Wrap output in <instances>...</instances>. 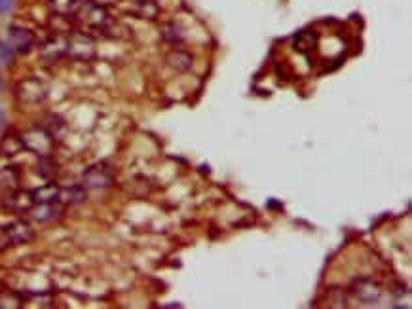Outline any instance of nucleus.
Returning a JSON list of instances; mask_svg holds the SVG:
<instances>
[{"mask_svg": "<svg viewBox=\"0 0 412 309\" xmlns=\"http://www.w3.org/2000/svg\"><path fill=\"white\" fill-rule=\"evenodd\" d=\"M94 6H99V8H112V6H116L120 0H89Z\"/></svg>", "mask_w": 412, "mask_h": 309, "instance_id": "24", "label": "nucleus"}, {"mask_svg": "<svg viewBox=\"0 0 412 309\" xmlns=\"http://www.w3.org/2000/svg\"><path fill=\"white\" fill-rule=\"evenodd\" d=\"M317 48V32L314 29H304L294 36V49L299 54L308 56Z\"/></svg>", "mask_w": 412, "mask_h": 309, "instance_id": "13", "label": "nucleus"}, {"mask_svg": "<svg viewBox=\"0 0 412 309\" xmlns=\"http://www.w3.org/2000/svg\"><path fill=\"white\" fill-rule=\"evenodd\" d=\"M12 59H14V48L6 42H0V63L10 65Z\"/></svg>", "mask_w": 412, "mask_h": 309, "instance_id": "23", "label": "nucleus"}, {"mask_svg": "<svg viewBox=\"0 0 412 309\" xmlns=\"http://www.w3.org/2000/svg\"><path fill=\"white\" fill-rule=\"evenodd\" d=\"M34 205V198L32 192L27 190H12L8 198L4 199V207L8 209L10 213H29Z\"/></svg>", "mask_w": 412, "mask_h": 309, "instance_id": "10", "label": "nucleus"}, {"mask_svg": "<svg viewBox=\"0 0 412 309\" xmlns=\"http://www.w3.org/2000/svg\"><path fill=\"white\" fill-rule=\"evenodd\" d=\"M6 245H25L34 239V230L27 222H14L2 228Z\"/></svg>", "mask_w": 412, "mask_h": 309, "instance_id": "6", "label": "nucleus"}, {"mask_svg": "<svg viewBox=\"0 0 412 309\" xmlns=\"http://www.w3.org/2000/svg\"><path fill=\"white\" fill-rule=\"evenodd\" d=\"M76 17H80L82 21L86 25H89V27H94V29H97V31L103 32V29L109 25V21H111V17H109V14L105 12V8H99V6H94L91 2L87 4V6H80L78 14H76Z\"/></svg>", "mask_w": 412, "mask_h": 309, "instance_id": "8", "label": "nucleus"}, {"mask_svg": "<svg viewBox=\"0 0 412 309\" xmlns=\"http://www.w3.org/2000/svg\"><path fill=\"white\" fill-rule=\"evenodd\" d=\"M56 171H57V167H56V163H54L52 156H44V158H40L39 174L42 176V179H46V181H54Z\"/></svg>", "mask_w": 412, "mask_h": 309, "instance_id": "22", "label": "nucleus"}, {"mask_svg": "<svg viewBox=\"0 0 412 309\" xmlns=\"http://www.w3.org/2000/svg\"><path fill=\"white\" fill-rule=\"evenodd\" d=\"M8 38L10 46H12L14 52H17V54H29V52L34 48V44H36L34 32L29 31V29H23V27H10Z\"/></svg>", "mask_w": 412, "mask_h": 309, "instance_id": "7", "label": "nucleus"}, {"mask_svg": "<svg viewBox=\"0 0 412 309\" xmlns=\"http://www.w3.org/2000/svg\"><path fill=\"white\" fill-rule=\"evenodd\" d=\"M40 56L44 61H59L67 56V36L65 34H54L48 38L42 48H40Z\"/></svg>", "mask_w": 412, "mask_h": 309, "instance_id": "9", "label": "nucleus"}, {"mask_svg": "<svg viewBox=\"0 0 412 309\" xmlns=\"http://www.w3.org/2000/svg\"><path fill=\"white\" fill-rule=\"evenodd\" d=\"M194 63V57L188 52H184V49H173V52H169V56H167V65L173 69V71L179 72H186Z\"/></svg>", "mask_w": 412, "mask_h": 309, "instance_id": "14", "label": "nucleus"}, {"mask_svg": "<svg viewBox=\"0 0 412 309\" xmlns=\"http://www.w3.org/2000/svg\"><path fill=\"white\" fill-rule=\"evenodd\" d=\"M21 141H23L25 150L36 154L39 158L44 156H52L54 146H56V139L44 127H32L29 131L21 133Z\"/></svg>", "mask_w": 412, "mask_h": 309, "instance_id": "2", "label": "nucleus"}, {"mask_svg": "<svg viewBox=\"0 0 412 309\" xmlns=\"http://www.w3.org/2000/svg\"><path fill=\"white\" fill-rule=\"evenodd\" d=\"M29 213H31L32 220L48 222V220H54L63 213V205H59L57 201H54V203H34Z\"/></svg>", "mask_w": 412, "mask_h": 309, "instance_id": "11", "label": "nucleus"}, {"mask_svg": "<svg viewBox=\"0 0 412 309\" xmlns=\"http://www.w3.org/2000/svg\"><path fill=\"white\" fill-rule=\"evenodd\" d=\"M67 56L74 61H94L97 56L96 38L82 31H72L67 34Z\"/></svg>", "mask_w": 412, "mask_h": 309, "instance_id": "1", "label": "nucleus"}, {"mask_svg": "<svg viewBox=\"0 0 412 309\" xmlns=\"http://www.w3.org/2000/svg\"><path fill=\"white\" fill-rule=\"evenodd\" d=\"M21 150H25L21 135L10 133V135H6L2 141H0V152H2L4 156H8V158L16 156V154H19Z\"/></svg>", "mask_w": 412, "mask_h": 309, "instance_id": "16", "label": "nucleus"}, {"mask_svg": "<svg viewBox=\"0 0 412 309\" xmlns=\"http://www.w3.org/2000/svg\"><path fill=\"white\" fill-rule=\"evenodd\" d=\"M86 199V190L82 186H72V188H67V190H61L59 194V201L63 203H69V205H74V203H82Z\"/></svg>", "mask_w": 412, "mask_h": 309, "instance_id": "20", "label": "nucleus"}, {"mask_svg": "<svg viewBox=\"0 0 412 309\" xmlns=\"http://www.w3.org/2000/svg\"><path fill=\"white\" fill-rule=\"evenodd\" d=\"M114 183V169L109 163H96V165L87 167L82 174V184L86 188H109Z\"/></svg>", "mask_w": 412, "mask_h": 309, "instance_id": "3", "label": "nucleus"}, {"mask_svg": "<svg viewBox=\"0 0 412 309\" xmlns=\"http://www.w3.org/2000/svg\"><path fill=\"white\" fill-rule=\"evenodd\" d=\"M59 194H61V188L50 181L48 184L40 186L39 190L32 192V198H34V203H54V201H59Z\"/></svg>", "mask_w": 412, "mask_h": 309, "instance_id": "15", "label": "nucleus"}, {"mask_svg": "<svg viewBox=\"0 0 412 309\" xmlns=\"http://www.w3.org/2000/svg\"><path fill=\"white\" fill-rule=\"evenodd\" d=\"M0 290H2V286H0Z\"/></svg>", "mask_w": 412, "mask_h": 309, "instance_id": "26", "label": "nucleus"}, {"mask_svg": "<svg viewBox=\"0 0 412 309\" xmlns=\"http://www.w3.org/2000/svg\"><path fill=\"white\" fill-rule=\"evenodd\" d=\"M14 6V0H0V14H8Z\"/></svg>", "mask_w": 412, "mask_h": 309, "instance_id": "25", "label": "nucleus"}, {"mask_svg": "<svg viewBox=\"0 0 412 309\" xmlns=\"http://www.w3.org/2000/svg\"><path fill=\"white\" fill-rule=\"evenodd\" d=\"M349 293L356 296L357 301H361L363 306H376L382 298V288L369 279H359L354 285L349 286Z\"/></svg>", "mask_w": 412, "mask_h": 309, "instance_id": "5", "label": "nucleus"}, {"mask_svg": "<svg viewBox=\"0 0 412 309\" xmlns=\"http://www.w3.org/2000/svg\"><path fill=\"white\" fill-rule=\"evenodd\" d=\"M129 12H131V16L139 17V19L152 21L160 16V4L156 0H135L129 6Z\"/></svg>", "mask_w": 412, "mask_h": 309, "instance_id": "12", "label": "nucleus"}, {"mask_svg": "<svg viewBox=\"0 0 412 309\" xmlns=\"http://www.w3.org/2000/svg\"><path fill=\"white\" fill-rule=\"evenodd\" d=\"M16 95L19 101L29 104L42 103L48 97V86L39 78H27L19 82L16 87Z\"/></svg>", "mask_w": 412, "mask_h": 309, "instance_id": "4", "label": "nucleus"}, {"mask_svg": "<svg viewBox=\"0 0 412 309\" xmlns=\"http://www.w3.org/2000/svg\"><path fill=\"white\" fill-rule=\"evenodd\" d=\"M50 27L56 34H69V32L74 31V25H72V17L69 16H61V14H52L50 17Z\"/></svg>", "mask_w": 412, "mask_h": 309, "instance_id": "18", "label": "nucleus"}, {"mask_svg": "<svg viewBox=\"0 0 412 309\" xmlns=\"http://www.w3.org/2000/svg\"><path fill=\"white\" fill-rule=\"evenodd\" d=\"M17 183H19V173L14 167H6L0 171V184L8 190H16Z\"/></svg>", "mask_w": 412, "mask_h": 309, "instance_id": "21", "label": "nucleus"}, {"mask_svg": "<svg viewBox=\"0 0 412 309\" xmlns=\"http://www.w3.org/2000/svg\"><path fill=\"white\" fill-rule=\"evenodd\" d=\"M50 8H52L54 14L76 17L80 10V2L78 0H50Z\"/></svg>", "mask_w": 412, "mask_h": 309, "instance_id": "17", "label": "nucleus"}, {"mask_svg": "<svg viewBox=\"0 0 412 309\" xmlns=\"http://www.w3.org/2000/svg\"><path fill=\"white\" fill-rule=\"evenodd\" d=\"M162 36H164V40H166L167 44H173V46H179V44H182V40H184L182 29L179 27V23H175V21H167V23L164 25Z\"/></svg>", "mask_w": 412, "mask_h": 309, "instance_id": "19", "label": "nucleus"}]
</instances>
